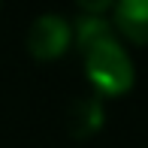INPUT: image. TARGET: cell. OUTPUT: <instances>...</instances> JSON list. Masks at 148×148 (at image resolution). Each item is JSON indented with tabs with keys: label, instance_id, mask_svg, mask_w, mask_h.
<instances>
[{
	"label": "cell",
	"instance_id": "6da1fadb",
	"mask_svg": "<svg viewBox=\"0 0 148 148\" xmlns=\"http://www.w3.org/2000/svg\"><path fill=\"white\" fill-rule=\"evenodd\" d=\"M85 55V73H88V82L97 88V94L103 97H124L133 88V60L121 49V42L115 39V33L97 39L94 45L82 51Z\"/></svg>",
	"mask_w": 148,
	"mask_h": 148
},
{
	"label": "cell",
	"instance_id": "7a4b0ae2",
	"mask_svg": "<svg viewBox=\"0 0 148 148\" xmlns=\"http://www.w3.org/2000/svg\"><path fill=\"white\" fill-rule=\"evenodd\" d=\"M70 39H73V24L64 15L45 12V15L33 18L27 30V51L36 60H55L70 49Z\"/></svg>",
	"mask_w": 148,
	"mask_h": 148
},
{
	"label": "cell",
	"instance_id": "3957f363",
	"mask_svg": "<svg viewBox=\"0 0 148 148\" xmlns=\"http://www.w3.org/2000/svg\"><path fill=\"white\" fill-rule=\"evenodd\" d=\"M112 27L130 42H148V0H124L112 6Z\"/></svg>",
	"mask_w": 148,
	"mask_h": 148
},
{
	"label": "cell",
	"instance_id": "277c9868",
	"mask_svg": "<svg viewBox=\"0 0 148 148\" xmlns=\"http://www.w3.org/2000/svg\"><path fill=\"white\" fill-rule=\"evenodd\" d=\"M100 121H103V109L97 100H79L73 106V133L76 136H88V133L100 130Z\"/></svg>",
	"mask_w": 148,
	"mask_h": 148
},
{
	"label": "cell",
	"instance_id": "5b68a950",
	"mask_svg": "<svg viewBox=\"0 0 148 148\" xmlns=\"http://www.w3.org/2000/svg\"><path fill=\"white\" fill-rule=\"evenodd\" d=\"M112 33V24L106 21V18H100V15H94V18H79L76 21V42H79V49H88V45H94L97 39H103V36H109Z\"/></svg>",
	"mask_w": 148,
	"mask_h": 148
}]
</instances>
